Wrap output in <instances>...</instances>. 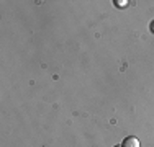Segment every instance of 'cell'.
Segmentation results:
<instances>
[{"instance_id":"6da1fadb","label":"cell","mask_w":154,"mask_h":147,"mask_svg":"<svg viewBox=\"0 0 154 147\" xmlns=\"http://www.w3.org/2000/svg\"><path fill=\"white\" fill-rule=\"evenodd\" d=\"M122 147H139V139L134 137V136H128V137L123 139Z\"/></svg>"},{"instance_id":"7a4b0ae2","label":"cell","mask_w":154,"mask_h":147,"mask_svg":"<svg viewBox=\"0 0 154 147\" xmlns=\"http://www.w3.org/2000/svg\"><path fill=\"white\" fill-rule=\"evenodd\" d=\"M115 3H116V7H120V8H123V7L128 5L126 0H115Z\"/></svg>"},{"instance_id":"3957f363","label":"cell","mask_w":154,"mask_h":147,"mask_svg":"<svg viewBox=\"0 0 154 147\" xmlns=\"http://www.w3.org/2000/svg\"><path fill=\"white\" fill-rule=\"evenodd\" d=\"M149 29H151V31L154 33V21H151V25H149Z\"/></svg>"},{"instance_id":"277c9868","label":"cell","mask_w":154,"mask_h":147,"mask_svg":"<svg viewBox=\"0 0 154 147\" xmlns=\"http://www.w3.org/2000/svg\"><path fill=\"white\" fill-rule=\"evenodd\" d=\"M115 147H122V146H115Z\"/></svg>"}]
</instances>
